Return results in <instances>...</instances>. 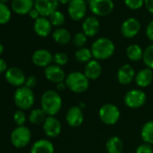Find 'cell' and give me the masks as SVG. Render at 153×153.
I'll return each instance as SVG.
<instances>
[{
    "label": "cell",
    "instance_id": "6da1fadb",
    "mask_svg": "<svg viewBox=\"0 0 153 153\" xmlns=\"http://www.w3.org/2000/svg\"><path fill=\"white\" fill-rule=\"evenodd\" d=\"M62 107V98L54 90L45 91L41 97V108L48 116H55Z\"/></svg>",
    "mask_w": 153,
    "mask_h": 153
},
{
    "label": "cell",
    "instance_id": "7a4b0ae2",
    "mask_svg": "<svg viewBox=\"0 0 153 153\" xmlns=\"http://www.w3.org/2000/svg\"><path fill=\"white\" fill-rule=\"evenodd\" d=\"M91 51L95 59L98 61L105 60L114 55L115 51V46L112 40L106 37H101L93 42L91 46Z\"/></svg>",
    "mask_w": 153,
    "mask_h": 153
},
{
    "label": "cell",
    "instance_id": "3957f363",
    "mask_svg": "<svg viewBox=\"0 0 153 153\" xmlns=\"http://www.w3.org/2000/svg\"><path fill=\"white\" fill-rule=\"evenodd\" d=\"M89 79L86 76L84 72L73 71L67 75L65 83L67 88L76 94H81L86 92L89 88Z\"/></svg>",
    "mask_w": 153,
    "mask_h": 153
},
{
    "label": "cell",
    "instance_id": "277c9868",
    "mask_svg": "<svg viewBox=\"0 0 153 153\" xmlns=\"http://www.w3.org/2000/svg\"><path fill=\"white\" fill-rule=\"evenodd\" d=\"M14 102L16 106L23 111L31 109L35 102V96L33 89L25 86L17 88L14 93Z\"/></svg>",
    "mask_w": 153,
    "mask_h": 153
},
{
    "label": "cell",
    "instance_id": "5b68a950",
    "mask_svg": "<svg viewBox=\"0 0 153 153\" xmlns=\"http://www.w3.org/2000/svg\"><path fill=\"white\" fill-rule=\"evenodd\" d=\"M32 140V132L30 129L25 126L16 127L10 135V140L12 145L16 149H23L26 147Z\"/></svg>",
    "mask_w": 153,
    "mask_h": 153
},
{
    "label": "cell",
    "instance_id": "8992f818",
    "mask_svg": "<svg viewBox=\"0 0 153 153\" xmlns=\"http://www.w3.org/2000/svg\"><path fill=\"white\" fill-rule=\"evenodd\" d=\"M98 116L103 123L106 125H114L120 119L121 112L115 105L105 104L100 107Z\"/></svg>",
    "mask_w": 153,
    "mask_h": 153
},
{
    "label": "cell",
    "instance_id": "52a82bcc",
    "mask_svg": "<svg viewBox=\"0 0 153 153\" xmlns=\"http://www.w3.org/2000/svg\"><path fill=\"white\" fill-rule=\"evenodd\" d=\"M146 100V94L141 89H131L123 97L125 105L131 109H138L142 107L145 105Z\"/></svg>",
    "mask_w": 153,
    "mask_h": 153
},
{
    "label": "cell",
    "instance_id": "ba28073f",
    "mask_svg": "<svg viewBox=\"0 0 153 153\" xmlns=\"http://www.w3.org/2000/svg\"><path fill=\"white\" fill-rule=\"evenodd\" d=\"M88 7L92 14L97 16H106L114 8L113 0H89Z\"/></svg>",
    "mask_w": 153,
    "mask_h": 153
},
{
    "label": "cell",
    "instance_id": "9c48e42d",
    "mask_svg": "<svg viewBox=\"0 0 153 153\" xmlns=\"http://www.w3.org/2000/svg\"><path fill=\"white\" fill-rule=\"evenodd\" d=\"M88 6L86 0H70L68 5V16L73 21H80L86 17Z\"/></svg>",
    "mask_w": 153,
    "mask_h": 153
},
{
    "label": "cell",
    "instance_id": "30bf717a",
    "mask_svg": "<svg viewBox=\"0 0 153 153\" xmlns=\"http://www.w3.org/2000/svg\"><path fill=\"white\" fill-rule=\"evenodd\" d=\"M5 79L7 82L13 86L17 88L25 86L26 76L23 69H21L18 67H10L5 73Z\"/></svg>",
    "mask_w": 153,
    "mask_h": 153
},
{
    "label": "cell",
    "instance_id": "8fae6325",
    "mask_svg": "<svg viewBox=\"0 0 153 153\" xmlns=\"http://www.w3.org/2000/svg\"><path fill=\"white\" fill-rule=\"evenodd\" d=\"M44 76L50 82L55 83L56 85L61 82H65L67 76L62 68L56 64H51L50 66L45 68Z\"/></svg>",
    "mask_w": 153,
    "mask_h": 153
},
{
    "label": "cell",
    "instance_id": "7c38bea8",
    "mask_svg": "<svg viewBox=\"0 0 153 153\" xmlns=\"http://www.w3.org/2000/svg\"><path fill=\"white\" fill-rule=\"evenodd\" d=\"M58 0H35L34 8L39 12L41 16H50L52 13L58 10Z\"/></svg>",
    "mask_w": 153,
    "mask_h": 153
},
{
    "label": "cell",
    "instance_id": "4fadbf2b",
    "mask_svg": "<svg viewBox=\"0 0 153 153\" xmlns=\"http://www.w3.org/2000/svg\"><path fill=\"white\" fill-rule=\"evenodd\" d=\"M140 30V23L138 19L134 17H130L126 19L121 26V33L123 37L127 39L134 38Z\"/></svg>",
    "mask_w": 153,
    "mask_h": 153
},
{
    "label": "cell",
    "instance_id": "5bb4252c",
    "mask_svg": "<svg viewBox=\"0 0 153 153\" xmlns=\"http://www.w3.org/2000/svg\"><path fill=\"white\" fill-rule=\"evenodd\" d=\"M32 61L36 67L45 68L53 61V55L46 49H39L33 53Z\"/></svg>",
    "mask_w": 153,
    "mask_h": 153
},
{
    "label": "cell",
    "instance_id": "9a60e30c",
    "mask_svg": "<svg viewBox=\"0 0 153 153\" xmlns=\"http://www.w3.org/2000/svg\"><path fill=\"white\" fill-rule=\"evenodd\" d=\"M42 128L45 135L49 138H57L62 130L60 122L55 116H47Z\"/></svg>",
    "mask_w": 153,
    "mask_h": 153
},
{
    "label": "cell",
    "instance_id": "2e32d148",
    "mask_svg": "<svg viewBox=\"0 0 153 153\" xmlns=\"http://www.w3.org/2000/svg\"><path fill=\"white\" fill-rule=\"evenodd\" d=\"M67 123L74 128L79 127L84 122V114L82 109L79 105L71 106L66 114Z\"/></svg>",
    "mask_w": 153,
    "mask_h": 153
},
{
    "label": "cell",
    "instance_id": "e0dca14e",
    "mask_svg": "<svg viewBox=\"0 0 153 153\" xmlns=\"http://www.w3.org/2000/svg\"><path fill=\"white\" fill-rule=\"evenodd\" d=\"M136 72L130 64H124L117 71V80L121 85H129L135 79Z\"/></svg>",
    "mask_w": 153,
    "mask_h": 153
},
{
    "label": "cell",
    "instance_id": "ac0fdd59",
    "mask_svg": "<svg viewBox=\"0 0 153 153\" xmlns=\"http://www.w3.org/2000/svg\"><path fill=\"white\" fill-rule=\"evenodd\" d=\"M100 30V22L96 16H88L82 23V33L88 37L95 36Z\"/></svg>",
    "mask_w": 153,
    "mask_h": 153
},
{
    "label": "cell",
    "instance_id": "d6986e66",
    "mask_svg": "<svg viewBox=\"0 0 153 153\" xmlns=\"http://www.w3.org/2000/svg\"><path fill=\"white\" fill-rule=\"evenodd\" d=\"M52 25L47 17L40 16L38 19L34 21L33 30L35 33L40 37H47L51 33Z\"/></svg>",
    "mask_w": 153,
    "mask_h": 153
},
{
    "label": "cell",
    "instance_id": "ffe728a7",
    "mask_svg": "<svg viewBox=\"0 0 153 153\" xmlns=\"http://www.w3.org/2000/svg\"><path fill=\"white\" fill-rule=\"evenodd\" d=\"M84 74L89 80H97L102 75V66L97 59L88 62L84 68Z\"/></svg>",
    "mask_w": 153,
    "mask_h": 153
},
{
    "label": "cell",
    "instance_id": "44dd1931",
    "mask_svg": "<svg viewBox=\"0 0 153 153\" xmlns=\"http://www.w3.org/2000/svg\"><path fill=\"white\" fill-rule=\"evenodd\" d=\"M134 80L138 87L142 88H148L149 86H150L153 80V70L149 68L140 69L136 74Z\"/></svg>",
    "mask_w": 153,
    "mask_h": 153
},
{
    "label": "cell",
    "instance_id": "7402d4cb",
    "mask_svg": "<svg viewBox=\"0 0 153 153\" xmlns=\"http://www.w3.org/2000/svg\"><path fill=\"white\" fill-rule=\"evenodd\" d=\"M54 145L50 140L41 139L32 145L30 153H54Z\"/></svg>",
    "mask_w": 153,
    "mask_h": 153
},
{
    "label": "cell",
    "instance_id": "603a6c76",
    "mask_svg": "<svg viewBox=\"0 0 153 153\" xmlns=\"http://www.w3.org/2000/svg\"><path fill=\"white\" fill-rule=\"evenodd\" d=\"M33 0H13L12 9L17 15H26L33 8Z\"/></svg>",
    "mask_w": 153,
    "mask_h": 153
},
{
    "label": "cell",
    "instance_id": "cb8c5ba5",
    "mask_svg": "<svg viewBox=\"0 0 153 153\" xmlns=\"http://www.w3.org/2000/svg\"><path fill=\"white\" fill-rule=\"evenodd\" d=\"M105 149L107 153H123V142L118 136H112L105 143Z\"/></svg>",
    "mask_w": 153,
    "mask_h": 153
},
{
    "label": "cell",
    "instance_id": "d4e9b609",
    "mask_svg": "<svg viewBox=\"0 0 153 153\" xmlns=\"http://www.w3.org/2000/svg\"><path fill=\"white\" fill-rule=\"evenodd\" d=\"M52 38L59 45H66L71 40L70 33L65 28H58L52 33Z\"/></svg>",
    "mask_w": 153,
    "mask_h": 153
},
{
    "label": "cell",
    "instance_id": "484cf974",
    "mask_svg": "<svg viewBox=\"0 0 153 153\" xmlns=\"http://www.w3.org/2000/svg\"><path fill=\"white\" fill-rule=\"evenodd\" d=\"M144 51L138 44H131L126 49V56L127 58L133 62L140 61L143 59Z\"/></svg>",
    "mask_w": 153,
    "mask_h": 153
},
{
    "label": "cell",
    "instance_id": "4316f807",
    "mask_svg": "<svg viewBox=\"0 0 153 153\" xmlns=\"http://www.w3.org/2000/svg\"><path fill=\"white\" fill-rule=\"evenodd\" d=\"M47 116L48 115L44 113V111L42 108H35L30 112L28 115V120L33 125H41L43 124Z\"/></svg>",
    "mask_w": 153,
    "mask_h": 153
},
{
    "label": "cell",
    "instance_id": "83f0119b",
    "mask_svg": "<svg viewBox=\"0 0 153 153\" xmlns=\"http://www.w3.org/2000/svg\"><path fill=\"white\" fill-rule=\"evenodd\" d=\"M140 137L144 143L153 144V121H149L144 123L140 131Z\"/></svg>",
    "mask_w": 153,
    "mask_h": 153
},
{
    "label": "cell",
    "instance_id": "f1b7e54d",
    "mask_svg": "<svg viewBox=\"0 0 153 153\" xmlns=\"http://www.w3.org/2000/svg\"><path fill=\"white\" fill-rule=\"evenodd\" d=\"M75 58L79 62L87 64L88 62L92 60V58H93L91 49H88V48H86V47L79 48L75 53Z\"/></svg>",
    "mask_w": 153,
    "mask_h": 153
},
{
    "label": "cell",
    "instance_id": "f546056e",
    "mask_svg": "<svg viewBox=\"0 0 153 153\" xmlns=\"http://www.w3.org/2000/svg\"><path fill=\"white\" fill-rule=\"evenodd\" d=\"M142 60L147 68L153 70V44L149 45L145 49V51L143 52Z\"/></svg>",
    "mask_w": 153,
    "mask_h": 153
},
{
    "label": "cell",
    "instance_id": "4dcf8cb0",
    "mask_svg": "<svg viewBox=\"0 0 153 153\" xmlns=\"http://www.w3.org/2000/svg\"><path fill=\"white\" fill-rule=\"evenodd\" d=\"M49 20L52 26H61L65 23V16L59 10L55 11L49 16Z\"/></svg>",
    "mask_w": 153,
    "mask_h": 153
},
{
    "label": "cell",
    "instance_id": "1f68e13d",
    "mask_svg": "<svg viewBox=\"0 0 153 153\" xmlns=\"http://www.w3.org/2000/svg\"><path fill=\"white\" fill-rule=\"evenodd\" d=\"M11 18V10L9 7L0 3V25H5L9 22Z\"/></svg>",
    "mask_w": 153,
    "mask_h": 153
},
{
    "label": "cell",
    "instance_id": "d6a6232c",
    "mask_svg": "<svg viewBox=\"0 0 153 153\" xmlns=\"http://www.w3.org/2000/svg\"><path fill=\"white\" fill-rule=\"evenodd\" d=\"M13 119H14L15 123H16L17 126H23V125H25V123H26L27 116H26V114L25 113V111L20 110V109H17V110L14 113Z\"/></svg>",
    "mask_w": 153,
    "mask_h": 153
},
{
    "label": "cell",
    "instance_id": "836d02e7",
    "mask_svg": "<svg viewBox=\"0 0 153 153\" xmlns=\"http://www.w3.org/2000/svg\"><path fill=\"white\" fill-rule=\"evenodd\" d=\"M88 36L84 33H76L73 37V43L76 47L83 48L87 43Z\"/></svg>",
    "mask_w": 153,
    "mask_h": 153
},
{
    "label": "cell",
    "instance_id": "e575fe53",
    "mask_svg": "<svg viewBox=\"0 0 153 153\" xmlns=\"http://www.w3.org/2000/svg\"><path fill=\"white\" fill-rule=\"evenodd\" d=\"M53 62L54 64L59 67H62L68 62V56L66 53L61 52V51L57 52L53 55Z\"/></svg>",
    "mask_w": 153,
    "mask_h": 153
},
{
    "label": "cell",
    "instance_id": "d590c367",
    "mask_svg": "<svg viewBox=\"0 0 153 153\" xmlns=\"http://www.w3.org/2000/svg\"><path fill=\"white\" fill-rule=\"evenodd\" d=\"M124 5L131 10H138L144 6V0H123Z\"/></svg>",
    "mask_w": 153,
    "mask_h": 153
},
{
    "label": "cell",
    "instance_id": "8d00e7d4",
    "mask_svg": "<svg viewBox=\"0 0 153 153\" xmlns=\"http://www.w3.org/2000/svg\"><path fill=\"white\" fill-rule=\"evenodd\" d=\"M135 153H153V148L150 144L142 143L135 150Z\"/></svg>",
    "mask_w": 153,
    "mask_h": 153
},
{
    "label": "cell",
    "instance_id": "74e56055",
    "mask_svg": "<svg viewBox=\"0 0 153 153\" xmlns=\"http://www.w3.org/2000/svg\"><path fill=\"white\" fill-rule=\"evenodd\" d=\"M37 85V79L35 76H26V80L25 83V86L28 88H34Z\"/></svg>",
    "mask_w": 153,
    "mask_h": 153
},
{
    "label": "cell",
    "instance_id": "f35d334b",
    "mask_svg": "<svg viewBox=\"0 0 153 153\" xmlns=\"http://www.w3.org/2000/svg\"><path fill=\"white\" fill-rule=\"evenodd\" d=\"M146 35L149 41L153 42V20L149 23L146 28Z\"/></svg>",
    "mask_w": 153,
    "mask_h": 153
},
{
    "label": "cell",
    "instance_id": "ab89813d",
    "mask_svg": "<svg viewBox=\"0 0 153 153\" xmlns=\"http://www.w3.org/2000/svg\"><path fill=\"white\" fill-rule=\"evenodd\" d=\"M7 69H8V67H7V61L5 59L0 58V74L6 73Z\"/></svg>",
    "mask_w": 153,
    "mask_h": 153
},
{
    "label": "cell",
    "instance_id": "60d3db41",
    "mask_svg": "<svg viewBox=\"0 0 153 153\" xmlns=\"http://www.w3.org/2000/svg\"><path fill=\"white\" fill-rule=\"evenodd\" d=\"M144 6L148 12L153 15V0H144Z\"/></svg>",
    "mask_w": 153,
    "mask_h": 153
},
{
    "label": "cell",
    "instance_id": "b9f144b4",
    "mask_svg": "<svg viewBox=\"0 0 153 153\" xmlns=\"http://www.w3.org/2000/svg\"><path fill=\"white\" fill-rule=\"evenodd\" d=\"M29 16H30V17H31V18L34 19V20L38 19V18L41 16H40V14H39V12H38L34 7L31 10V12L29 13Z\"/></svg>",
    "mask_w": 153,
    "mask_h": 153
},
{
    "label": "cell",
    "instance_id": "7bdbcfd3",
    "mask_svg": "<svg viewBox=\"0 0 153 153\" xmlns=\"http://www.w3.org/2000/svg\"><path fill=\"white\" fill-rule=\"evenodd\" d=\"M66 88H67V86H66V83H65V82H61V83L57 84V89H58V90H59V91H63V90H65V89H66Z\"/></svg>",
    "mask_w": 153,
    "mask_h": 153
},
{
    "label": "cell",
    "instance_id": "ee69618b",
    "mask_svg": "<svg viewBox=\"0 0 153 153\" xmlns=\"http://www.w3.org/2000/svg\"><path fill=\"white\" fill-rule=\"evenodd\" d=\"M59 1V4H61V5H68L70 0H58Z\"/></svg>",
    "mask_w": 153,
    "mask_h": 153
},
{
    "label": "cell",
    "instance_id": "f6af8a7d",
    "mask_svg": "<svg viewBox=\"0 0 153 153\" xmlns=\"http://www.w3.org/2000/svg\"><path fill=\"white\" fill-rule=\"evenodd\" d=\"M3 52H4V45L0 42V55H1Z\"/></svg>",
    "mask_w": 153,
    "mask_h": 153
},
{
    "label": "cell",
    "instance_id": "bcb514c9",
    "mask_svg": "<svg viewBox=\"0 0 153 153\" xmlns=\"http://www.w3.org/2000/svg\"><path fill=\"white\" fill-rule=\"evenodd\" d=\"M79 106L81 109H83V108H85V107H86V105L82 102V103H80V104H79Z\"/></svg>",
    "mask_w": 153,
    "mask_h": 153
},
{
    "label": "cell",
    "instance_id": "7dc6e473",
    "mask_svg": "<svg viewBox=\"0 0 153 153\" xmlns=\"http://www.w3.org/2000/svg\"><path fill=\"white\" fill-rule=\"evenodd\" d=\"M7 1H8V0H0V3H1V4H6Z\"/></svg>",
    "mask_w": 153,
    "mask_h": 153
},
{
    "label": "cell",
    "instance_id": "c3c4849f",
    "mask_svg": "<svg viewBox=\"0 0 153 153\" xmlns=\"http://www.w3.org/2000/svg\"><path fill=\"white\" fill-rule=\"evenodd\" d=\"M88 1H89V0H88Z\"/></svg>",
    "mask_w": 153,
    "mask_h": 153
}]
</instances>
